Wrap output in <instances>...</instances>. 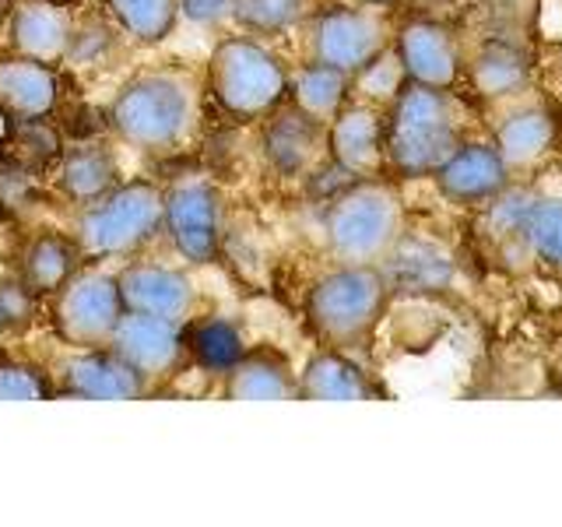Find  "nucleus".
<instances>
[{
  "label": "nucleus",
  "instance_id": "nucleus-1",
  "mask_svg": "<svg viewBox=\"0 0 562 527\" xmlns=\"http://www.w3.org/2000/svg\"><path fill=\"white\" fill-rule=\"evenodd\" d=\"M198 92L187 75L145 70L120 88L110 105L113 134L140 155H172L198 131Z\"/></svg>",
  "mask_w": 562,
  "mask_h": 527
},
{
  "label": "nucleus",
  "instance_id": "nucleus-2",
  "mask_svg": "<svg viewBox=\"0 0 562 527\" xmlns=\"http://www.w3.org/2000/svg\"><path fill=\"white\" fill-rule=\"evenodd\" d=\"M457 145L461 127L447 88L404 78L383 116V162L404 180H418L443 166Z\"/></svg>",
  "mask_w": 562,
  "mask_h": 527
},
{
  "label": "nucleus",
  "instance_id": "nucleus-3",
  "mask_svg": "<svg viewBox=\"0 0 562 527\" xmlns=\"http://www.w3.org/2000/svg\"><path fill=\"white\" fill-rule=\"evenodd\" d=\"M391 306V285L380 264H338L306 292V327L324 348H369Z\"/></svg>",
  "mask_w": 562,
  "mask_h": 527
},
{
  "label": "nucleus",
  "instance_id": "nucleus-4",
  "mask_svg": "<svg viewBox=\"0 0 562 527\" xmlns=\"http://www.w3.org/2000/svg\"><path fill=\"white\" fill-rule=\"evenodd\" d=\"M207 96L239 123H257L289 99V70L250 35H225L207 60Z\"/></svg>",
  "mask_w": 562,
  "mask_h": 527
},
{
  "label": "nucleus",
  "instance_id": "nucleus-5",
  "mask_svg": "<svg viewBox=\"0 0 562 527\" xmlns=\"http://www.w3.org/2000/svg\"><path fill=\"white\" fill-rule=\"evenodd\" d=\"M166 228V190L155 180H131L88 204L75 239L85 257H131Z\"/></svg>",
  "mask_w": 562,
  "mask_h": 527
},
{
  "label": "nucleus",
  "instance_id": "nucleus-6",
  "mask_svg": "<svg viewBox=\"0 0 562 527\" xmlns=\"http://www.w3.org/2000/svg\"><path fill=\"white\" fill-rule=\"evenodd\" d=\"M324 228L341 264H380L404 233L401 198L380 180H359L330 201Z\"/></svg>",
  "mask_w": 562,
  "mask_h": 527
},
{
  "label": "nucleus",
  "instance_id": "nucleus-7",
  "mask_svg": "<svg viewBox=\"0 0 562 527\" xmlns=\"http://www.w3.org/2000/svg\"><path fill=\"white\" fill-rule=\"evenodd\" d=\"M123 316V299L116 274L81 268L67 285L53 295L49 321L57 338L70 348H105Z\"/></svg>",
  "mask_w": 562,
  "mask_h": 527
},
{
  "label": "nucleus",
  "instance_id": "nucleus-8",
  "mask_svg": "<svg viewBox=\"0 0 562 527\" xmlns=\"http://www.w3.org/2000/svg\"><path fill=\"white\" fill-rule=\"evenodd\" d=\"M105 348H113L116 356L145 380L148 391L155 383L172 380L183 369V362L190 359L180 321H162V316L127 313V310H123L120 324Z\"/></svg>",
  "mask_w": 562,
  "mask_h": 527
},
{
  "label": "nucleus",
  "instance_id": "nucleus-9",
  "mask_svg": "<svg viewBox=\"0 0 562 527\" xmlns=\"http://www.w3.org/2000/svg\"><path fill=\"white\" fill-rule=\"evenodd\" d=\"M313 60L356 78L386 49V29L369 8H327L313 18Z\"/></svg>",
  "mask_w": 562,
  "mask_h": 527
},
{
  "label": "nucleus",
  "instance_id": "nucleus-10",
  "mask_svg": "<svg viewBox=\"0 0 562 527\" xmlns=\"http://www.w3.org/2000/svg\"><path fill=\"white\" fill-rule=\"evenodd\" d=\"M166 233L190 264H211L222 250V193L207 180H187L166 190Z\"/></svg>",
  "mask_w": 562,
  "mask_h": 527
},
{
  "label": "nucleus",
  "instance_id": "nucleus-11",
  "mask_svg": "<svg viewBox=\"0 0 562 527\" xmlns=\"http://www.w3.org/2000/svg\"><path fill=\"white\" fill-rule=\"evenodd\" d=\"M116 289L127 313H148L180 324H187L198 303L190 274L166 268V264H131L116 274Z\"/></svg>",
  "mask_w": 562,
  "mask_h": 527
},
{
  "label": "nucleus",
  "instance_id": "nucleus-12",
  "mask_svg": "<svg viewBox=\"0 0 562 527\" xmlns=\"http://www.w3.org/2000/svg\"><path fill=\"white\" fill-rule=\"evenodd\" d=\"M394 53L404 78L418 85L450 88L461 75V53H457L453 32L432 18H415V22L401 25Z\"/></svg>",
  "mask_w": 562,
  "mask_h": 527
},
{
  "label": "nucleus",
  "instance_id": "nucleus-13",
  "mask_svg": "<svg viewBox=\"0 0 562 527\" xmlns=\"http://www.w3.org/2000/svg\"><path fill=\"white\" fill-rule=\"evenodd\" d=\"M57 394L81 401H137L148 394V386L113 348H81L64 362Z\"/></svg>",
  "mask_w": 562,
  "mask_h": 527
},
{
  "label": "nucleus",
  "instance_id": "nucleus-14",
  "mask_svg": "<svg viewBox=\"0 0 562 527\" xmlns=\"http://www.w3.org/2000/svg\"><path fill=\"white\" fill-rule=\"evenodd\" d=\"M263 155L278 176H306L327 148V123L313 120L299 105L281 102L263 116Z\"/></svg>",
  "mask_w": 562,
  "mask_h": 527
},
{
  "label": "nucleus",
  "instance_id": "nucleus-15",
  "mask_svg": "<svg viewBox=\"0 0 562 527\" xmlns=\"http://www.w3.org/2000/svg\"><path fill=\"white\" fill-rule=\"evenodd\" d=\"M432 180L439 193L453 204H485V201H496L506 190L509 169L499 158L496 145L471 141V145L453 148L447 162L432 172Z\"/></svg>",
  "mask_w": 562,
  "mask_h": 527
},
{
  "label": "nucleus",
  "instance_id": "nucleus-16",
  "mask_svg": "<svg viewBox=\"0 0 562 527\" xmlns=\"http://www.w3.org/2000/svg\"><path fill=\"white\" fill-rule=\"evenodd\" d=\"M330 162L356 180H373L383 162V116L373 105H341L327 127Z\"/></svg>",
  "mask_w": 562,
  "mask_h": 527
},
{
  "label": "nucleus",
  "instance_id": "nucleus-17",
  "mask_svg": "<svg viewBox=\"0 0 562 527\" xmlns=\"http://www.w3.org/2000/svg\"><path fill=\"white\" fill-rule=\"evenodd\" d=\"M60 102V75L53 64L8 53L0 57V116L46 120Z\"/></svg>",
  "mask_w": 562,
  "mask_h": 527
},
{
  "label": "nucleus",
  "instance_id": "nucleus-18",
  "mask_svg": "<svg viewBox=\"0 0 562 527\" xmlns=\"http://www.w3.org/2000/svg\"><path fill=\"white\" fill-rule=\"evenodd\" d=\"M70 32H75V18L67 8L49 4V0H18L8 22L11 49L43 64L67 60Z\"/></svg>",
  "mask_w": 562,
  "mask_h": 527
},
{
  "label": "nucleus",
  "instance_id": "nucleus-19",
  "mask_svg": "<svg viewBox=\"0 0 562 527\" xmlns=\"http://www.w3.org/2000/svg\"><path fill=\"white\" fill-rule=\"evenodd\" d=\"M496 222L503 225V233L509 228L541 264L562 271V201L509 193L496 208Z\"/></svg>",
  "mask_w": 562,
  "mask_h": 527
},
{
  "label": "nucleus",
  "instance_id": "nucleus-20",
  "mask_svg": "<svg viewBox=\"0 0 562 527\" xmlns=\"http://www.w3.org/2000/svg\"><path fill=\"white\" fill-rule=\"evenodd\" d=\"M299 373L289 356L274 345L246 348L239 362L225 373L228 401H289L295 397Z\"/></svg>",
  "mask_w": 562,
  "mask_h": 527
},
{
  "label": "nucleus",
  "instance_id": "nucleus-21",
  "mask_svg": "<svg viewBox=\"0 0 562 527\" xmlns=\"http://www.w3.org/2000/svg\"><path fill=\"white\" fill-rule=\"evenodd\" d=\"M85 254L75 236L64 233H40L22 246L18 257V278L35 299H53L70 278L81 271Z\"/></svg>",
  "mask_w": 562,
  "mask_h": 527
},
{
  "label": "nucleus",
  "instance_id": "nucleus-22",
  "mask_svg": "<svg viewBox=\"0 0 562 527\" xmlns=\"http://www.w3.org/2000/svg\"><path fill=\"white\" fill-rule=\"evenodd\" d=\"M295 397L303 401H366L373 397V383L362 366L338 348H321L306 359L295 383Z\"/></svg>",
  "mask_w": 562,
  "mask_h": 527
},
{
  "label": "nucleus",
  "instance_id": "nucleus-23",
  "mask_svg": "<svg viewBox=\"0 0 562 527\" xmlns=\"http://www.w3.org/2000/svg\"><path fill=\"white\" fill-rule=\"evenodd\" d=\"M380 271L386 278V285L401 292H439L453 281V264L450 257L432 243L408 239L401 233V239L391 246V254L383 257Z\"/></svg>",
  "mask_w": 562,
  "mask_h": 527
},
{
  "label": "nucleus",
  "instance_id": "nucleus-24",
  "mask_svg": "<svg viewBox=\"0 0 562 527\" xmlns=\"http://www.w3.org/2000/svg\"><path fill=\"white\" fill-rule=\"evenodd\" d=\"M120 162L110 148L102 145H78L60 155L57 169V190L70 204H95L102 201L113 187H120Z\"/></svg>",
  "mask_w": 562,
  "mask_h": 527
},
{
  "label": "nucleus",
  "instance_id": "nucleus-25",
  "mask_svg": "<svg viewBox=\"0 0 562 527\" xmlns=\"http://www.w3.org/2000/svg\"><path fill=\"white\" fill-rule=\"evenodd\" d=\"M496 152L506 162V169H524L549 155L555 145V120L541 105H524V110L509 113L496 127Z\"/></svg>",
  "mask_w": 562,
  "mask_h": 527
},
{
  "label": "nucleus",
  "instance_id": "nucleus-26",
  "mask_svg": "<svg viewBox=\"0 0 562 527\" xmlns=\"http://www.w3.org/2000/svg\"><path fill=\"white\" fill-rule=\"evenodd\" d=\"M183 338H187V356L201 369H207V373H222V377L246 351L243 330L233 321H222V316L183 324Z\"/></svg>",
  "mask_w": 562,
  "mask_h": 527
},
{
  "label": "nucleus",
  "instance_id": "nucleus-27",
  "mask_svg": "<svg viewBox=\"0 0 562 527\" xmlns=\"http://www.w3.org/2000/svg\"><path fill=\"white\" fill-rule=\"evenodd\" d=\"M348 75L327 64H306L299 75H289V99L313 120L330 123V116L341 110L348 99Z\"/></svg>",
  "mask_w": 562,
  "mask_h": 527
},
{
  "label": "nucleus",
  "instance_id": "nucleus-28",
  "mask_svg": "<svg viewBox=\"0 0 562 527\" xmlns=\"http://www.w3.org/2000/svg\"><path fill=\"white\" fill-rule=\"evenodd\" d=\"M527 78H531V67H527V57L517 46L492 43L471 60V85L485 99L517 96L527 85Z\"/></svg>",
  "mask_w": 562,
  "mask_h": 527
},
{
  "label": "nucleus",
  "instance_id": "nucleus-29",
  "mask_svg": "<svg viewBox=\"0 0 562 527\" xmlns=\"http://www.w3.org/2000/svg\"><path fill=\"white\" fill-rule=\"evenodd\" d=\"M102 4L134 43L145 46L162 43L180 18V0H102Z\"/></svg>",
  "mask_w": 562,
  "mask_h": 527
},
{
  "label": "nucleus",
  "instance_id": "nucleus-30",
  "mask_svg": "<svg viewBox=\"0 0 562 527\" xmlns=\"http://www.w3.org/2000/svg\"><path fill=\"white\" fill-rule=\"evenodd\" d=\"M14 131H11V152L0 158V162H11L18 169H29V172H46L53 162H60L64 145H60V134L49 127L46 120H11Z\"/></svg>",
  "mask_w": 562,
  "mask_h": 527
},
{
  "label": "nucleus",
  "instance_id": "nucleus-31",
  "mask_svg": "<svg viewBox=\"0 0 562 527\" xmlns=\"http://www.w3.org/2000/svg\"><path fill=\"white\" fill-rule=\"evenodd\" d=\"M57 397V386L29 359L0 351V401H46Z\"/></svg>",
  "mask_w": 562,
  "mask_h": 527
},
{
  "label": "nucleus",
  "instance_id": "nucleus-32",
  "mask_svg": "<svg viewBox=\"0 0 562 527\" xmlns=\"http://www.w3.org/2000/svg\"><path fill=\"white\" fill-rule=\"evenodd\" d=\"M303 0H233V18L257 35H278L303 18Z\"/></svg>",
  "mask_w": 562,
  "mask_h": 527
},
{
  "label": "nucleus",
  "instance_id": "nucleus-33",
  "mask_svg": "<svg viewBox=\"0 0 562 527\" xmlns=\"http://www.w3.org/2000/svg\"><path fill=\"white\" fill-rule=\"evenodd\" d=\"M40 299H35L18 274H0V341L18 338L35 324Z\"/></svg>",
  "mask_w": 562,
  "mask_h": 527
},
{
  "label": "nucleus",
  "instance_id": "nucleus-34",
  "mask_svg": "<svg viewBox=\"0 0 562 527\" xmlns=\"http://www.w3.org/2000/svg\"><path fill=\"white\" fill-rule=\"evenodd\" d=\"M180 14L193 25H222L233 18V0H180Z\"/></svg>",
  "mask_w": 562,
  "mask_h": 527
},
{
  "label": "nucleus",
  "instance_id": "nucleus-35",
  "mask_svg": "<svg viewBox=\"0 0 562 527\" xmlns=\"http://www.w3.org/2000/svg\"><path fill=\"white\" fill-rule=\"evenodd\" d=\"M18 0H0V35L8 32V22H11V11H14Z\"/></svg>",
  "mask_w": 562,
  "mask_h": 527
},
{
  "label": "nucleus",
  "instance_id": "nucleus-36",
  "mask_svg": "<svg viewBox=\"0 0 562 527\" xmlns=\"http://www.w3.org/2000/svg\"><path fill=\"white\" fill-rule=\"evenodd\" d=\"M362 4H366V8H391L394 0H362Z\"/></svg>",
  "mask_w": 562,
  "mask_h": 527
},
{
  "label": "nucleus",
  "instance_id": "nucleus-37",
  "mask_svg": "<svg viewBox=\"0 0 562 527\" xmlns=\"http://www.w3.org/2000/svg\"><path fill=\"white\" fill-rule=\"evenodd\" d=\"M49 4H60V8H70L75 0H49Z\"/></svg>",
  "mask_w": 562,
  "mask_h": 527
},
{
  "label": "nucleus",
  "instance_id": "nucleus-38",
  "mask_svg": "<svg viewBox=\"0 0 562 527\" xmlns=\"http://www.w3.org/2000/svg\"><path fill=\"white\" fill-rule=\"evenodd\" d=\"M559 64H562V53H559Z\"/></svg>",
  "mask_w": 562,
  "mask_h": 527
}]
</instances>
